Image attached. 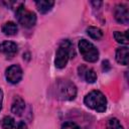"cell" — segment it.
I'll return each mask as SVG.
<instances>
[{
	"mask_svg": "<svg viewBox=\"0 0 129 129\" xmlns=\"http://www.w3.org/2000/svg\"><path fill=\"white\" fill-rule=\"evenodd\" d=\"M35 5H36V8L37 10L42 13V14H45L47 13L48 11L51 10V8L53 7L54 5V2L51 1V0H38L35 2Z\"/></svg>",
	"mask_w": 129,
	"mask_h": 129,
	"instance_id": "7c38bea8",
	"label": "cell"
},
{
	"mask_svg": "<svg viewBox=\"0 0 129 129\" xmlns=\"http://www.w3.org/2000/svg\"><path fill=\"white\" fill-rule=\"evenodd\" d=\"M79 76L83 77L87 83L93 84L97 81V75L93 69H89L86 66L79 67Z\"/></svg>",
	"mask_w": 129,
	"mask_h": 129,
	"instance_id": "9c48e42d",
	"label": "cell"
},
{
	"mask_svg": "<svg viewBox=\"0 0 129 129\" xmlns=\"http://www.w3.org/2000/svg\"><path fill=\"white\" fill-rule=\"evenodd\" d=\"M116 60L118 63L127 66L128 64V47L127 46H122L117 48L116 50Z\"/></svg>",
	"mask_w": 129,
	"mask_h": 129,
	"instance_id": "8fae6325",
	"label": "cell"
},
{
	"mask_svg": "<svg viewBox=\"0 0 129 129\" xmlns=\"http://www.w3.org/2000/svg\"><path fill=\"white\" fill-rule=\"evenodd\" d=\"M24 108H25V102H24V100L21 97H19V96H15L14 99H13L12 105H11V112L14 115L20 116L23 113Z\"/></svg>",
	"mask_w": 129,
	"mask_h": 129,
	"instance_id": "30bf717a",
	"label": "cell"
},
{
	"mask_svg": "<svg viewBox=\"0 0 129 129\" xmlns=\"http://www.w3.org/2000/svg\"><path fill=\"white\" fill-rule=\"evenodd\" d=\"M84 102L89 108L97 112H104L107 108L106 97L104 96L102 92L97 91V90L92 91L89 94H87L84 99Z\"/></svg>",
	"mask_w": 129,
	"mask_h": 129,
	"instance_id": "3957f363",
	"label": "cell"
},
{
	"mask_svg": "<svg viewBox=\"0 0 129 129\" xmlns=\"http://www.w3.org/2000/svg\"><path fill=\"white\" fill-rule=\"evenodd\" d=\"M87 33L90 37H92L93 39H96V40H99L103 37V31L99 27L89 26L87 28Z\"/></svg>",
	"mask_w": 129,
	"mask_h": 129,
	"instance_id": "5bb4252c",
	"label": "cell"
},
{
	"mask_svg": "<svg viewBox=\"0 0 129 129\" xmlns=\"http://www.w3.org/2000/svg\"><path fill=\"white\" fill-rule=\"evenodd\" d=\"M15 17L19 24H21L23 27L30 28L33 27L36 23V15L34 12L27 10L23 4L17 7L15 11Z\"/></svg>",
	"mask_w": 129,
	"mask_h": 129,
	"instance_id": "5b68a950",
	"label": "cell"
},
{
	"mask_svg": "<svg viewBox=\"0 0 129 129\" xmlns=\"http://www.w3.org/2000/svg\"><path fill=\"white\" fill-rule=\"evenodd\" d=\"M79 50L83 58L88 62H95L99 58V50L97 47L87 39H81L78 43Z\"/></svg>",
	"mask_w": 129,
	"mask_h": 129,
	"instance_id": "277c9868",
	"label": "cell"
},
{
	"mask_svg": "<svg viewBox=\"0 0 129 129\" xmlns=\"http://www.w3.org/2000/svg\"><path fill=\"white\" fill-rule=\"evenodd\" d=\"M22 76H23L22 69L18 64L10 66L5 72V78L7 82H9L10 84H18L21 81Z\"/></svg>",
	"mask_w": 129,
	"mask_h": 129,
	"instance_id": "8992f818",
	"label": "cell"
},
{
	"mask_svg": "<svg viewBox=\"0 0 129 129\" xmlns=\"http://www.w3.org/2000/svg\"><path fill=\"white\" fill-rule=\"evenodd\" d=\"M18 51V46L13 41H3L0 43V53L6 55L7 57H13Z\"/></svg>",
	"mask_w": 129,
	"mask_h": 129,
	"instance_id": "ba28073f",
	"label": "cell"
},
{
	"mask_svg": "<svg viewBox=\"0 0 129 129\" xmlns=\"http://www.w3.org/2000/svg\"><path fill=\"white\" fill-rule=\"evenodd\" d=\"M17 129H28V127H27V125L24 123V122H19L18 124H17Z\"/></svg>",
	"mask_w": 129,
	"mask_h": 129,
	"instance_id": "d6986e66",
	"label": "cell"
},
{
	"mask_svg": "<svg viewBox=\"0 0 129 129\" xmlns=\"http://www.w3.org/2000/svg\"><path fill=\"white\" fill-rule=\"evenodd\" d=\"M107 129H124L117 118H111L107 122Z\"/></svg>",
	"mask_w": 129,
	"mask_h": 129,
	"instance_id": "e0dca14e",
	"label": "cell"
},
{
	"mask_svg": "<svg viewBox=\"0 0 129 129\" xmlns=\"http://www.w3.org/2000/svg\"><path fill=\"white\" fill-rule=\"evenodd\" d=\"M15 126V121L10 116H5L2 120V128L3 129H13Z\"/></svg>",
	"mask_w": 129,
	"mask_h": 129,
	"instance_id": "2e32d148",
	"label": "cell"
},
{
	"mask_svg": "<svg viewBox=\"0 0 129 129\" xmlns=\"http://www.w3.org/2000/svg\"><path fill=\"white\" fill-rule=\"evenodd\" d=\"M115 18L116 20L121 24H127L129 22V11L126 5L124 4H118L115 7Z\"/></svg>",
	"mask_w": 129,
	"mask_h": 129,
	"instance_id": "52a82bcc",
	"label": "cell"
},
{
	"mask_svg": "<svg viewBox=\"0 0 129 129\" xmlns=\"http://www.w3.org/2000/svg\"><path fill=\"white\" fill-rule=\"evenodd\" d=\"M114 38L118 43L121 44H128V37H127V31L121 32V31H115L114 32Z\"/></svg>",
	"mask_w": 129,
	"mask_h": 129,
	"instance_id": "9a60e30c",
	"label": "cell"
},
{
	"mask_svg": "<svg viewBox=\"0 0 129 129\" xmlns=\"http://www.w3.org/2000/svg\"><path fill=\"white\" fill-rule=\"evenodd\" d=\"M54 92L57 99L71 101L77 96V87L69 80H57L55 83Z\"/></svg>",
	"mask_w": 129,
	"mask_h": 129,
	"instance_id": "7a4b0ae2",
	"label": "cell"
},
{
	"mask_svg": "<svg viewBox=\"0 0 129 129\" xmlns=\"http://www.w3.org/2000/svg\"><path fill=\"white\" fill-rule=\"evenodd\" d=\"M61 129H80V127L76 123L69 121V122H66L61 125Z\"/></svg>",
	"mask_w": 129,
	"mask_h": 129,
	"instance_id": "ac0fdd59",
	"label": "cell"
},
{
	"mask_svg": "<svg viewBox=\"0 0 129 129\" xmlns=\"http://www.w3.org/2000/svg\"><path fill=\"white\" fill-rule=\"evenodd\" d=\"M75 56V50L73 43L69 39H63L58 45V48L55 52L54 64L57 69H63L69 59Z\"/></svg>",
	"mask_w": 129,
	"mask_h": 129,
	"instance_id": "6da1fadb",
	"label": "cell"
},
{
	"mask_svg": "<svg viewBox=\"0 0 129 129\" xmlns=\"http://www.w3.org/2000/svg\"><path fill=\"white\" fill-rule=\"evenodd\" d=\"M2 102H3V91L0 89V111L2 109Z\"/></svg>",
	"mask_w": 129,
	"mask_h": 129,
	"instance_id": "ffe728a7",
	"label": "cell"
},
{
	"mask_svg": "<svg viewBox=\"0 0 129 129\" xmlns=\"http://www.w3.org/2000/svg\"><path fill=\"white\" fill-rule=\"evenodd\" d=\"M17 30H18V27H17L16 23H14L12 21L5 22L3 24V26H2V32L5 35H8V36L15 35L17 33Z\"/></svg>",
	"mask_w": 129,
	"mask_h": 129,
	"instance_id": "4fadbf2b",
	"label": "cell"
}]
</instances>
